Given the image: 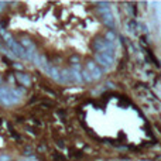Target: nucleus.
<instances>
[{"instance_id":"1","label":"nucleus","mask_w":161,"mask_h":161,"mask_svg":"<svg viewBox=\"0 0 161 161\" xmlns=\"http://www.w3.org/2000/svg\"><path fill=\"white\" fill-rule=\"evenodd\" d=\"M95 59H96V62L99 65H102L103 68H109L114 62V55L109 52H95Z\"/></svg>"},{"instance_id":"2","label":"nucleus","mask_w":161,"mask_h":161,"mask_svg":"<svg viewBox=\"0 0 161 161\" xmlns=\"http://www.w3.org/2000/svg\"><path fill=\"white\" fill-rule=\"evenodd\" d=\"M89 74H91V76H92V79L93 80H99L100 78H102V75H103V72H102V69L99 68V65L95 62V61H92V59H89L88 62H86V68H85Z\"/></svg>"},{"instance_id":"3","label":"nucleus","mask_w":161,"mask_h":161,"mask_svg":"<svg viewBox=\"0 0 161 161\" xmlns=\"http://www.w3.org/2000/svg\"><path fill=\"white\" fill-rule=\"evenodd\" d=\"M9 48L14 52V55L16 57H18V58H23V59H27L26 58V49L21 47V44L16 43V41H13V43L9 45Z\"/></svg>"},{"instance_id":"4","label":"nucleus","mask_w":161,"mask_h":161,"mask_svg":"<svg viewBox=\"0 0 161 161\" xmlns=\"http://www.w3.org/2000/svg\"><path fill=\"white\" fill-rule=\"evenodd\" d=\"M16 78H17V80H18L23 86H26V88H30L32 83L31 76L28 75V74H24V72H16Z\"/></svg>"},{"instance_id":"5","label":"nucleus","mask_w":161,"mask_h":161,"mask_svg":"<svg viewBox=\"0 0 161 161\" xmlns=\"http://www.w3.org/2000/svg\"><path fill=\"white\" fill-rule=\"evenodd\" d=\"M47 74H48L51 78H52L54 80H57V82H62V79H61V71L57 68V66H52V65H49L48 69L45 71Z\"/></svg>"},{"instance_id":"6","label":"nucleus","mask_w":161,"mask_h":161,"mask_svg":"<svg viewBox=\"0 0 161 161\" xmlns=\"http://www.w3.org/2000/svg\"><path fill=\"white\" fill-rule=\"evenodd\" d=\"M102 23L107 28H110L113 31V28H114V18H113V14L112 13H106V14H103L102 16Z\"/></svg>"},{"instance_id":"7","label":"nucleus","mask_w":161,"mask_h":161,"mask_svg":"<svg viewBox=\"0 0 161 161\" xmlns=\"http://www.w3.org/2000/svg\"><path fill=\"white\" fill-rule=\"evenodd\" d=\"M0 37L4 40V43H6V45H7V47H9V45H10V44L14 41V40H13V37H11V34H9V32L6 31L4 28H0Z\"/></svg>"},{"instance_id":"8","label":"nucleus","mask_w":161,"mask_h":161,"mask_svg":"<svg viewBox=\"0 0 161 161\" xmlns=\"http://www.w3.org/2000/svg\"><path fill=\"white\" fill-rule=\"evenodd\" d=\"M71 78H72V82H75V83H82L83 79H82V74H80L79 71H75L71 68Z\"/></svg>"},{"instance_id":"9","label":"nucleus","mask_w":161,"mask_h":161,"mask_svg":"<svg viewBox=\"0 0 161 161\" xmlns=\"http://www.w3.org/2000/svg\"><path fill=\"white\" fill-rule=\"evenodd\" d=\"M105 40H106V41H109V43H113V41H116V34H114V31L109 30V31L106 32V35H105Z\"/></svg>"},{"instance_id":"10","label":"nucleus","mask_w":161,"mask_h":161,"mask_svg":"<svg viewBox=\"0 0 161 161\" xmlns=\"http://www.w3.org/2000/svg\"><path fill=\"white\" fill-rule=\"evenodd\" d=\"M80 74H82V79L85 80V82H92V76H91V74H89V72H88V71L86 69H82L80 71Z\"/></svg>"},{"instance_id":"11","label":"nucleus","mask_w":161,"mask_h":161,"mask_svg":"<svg viewBox=\"0 0 161 161\" xmlns=\"http://www.w3.org/2000/svg\"><path fill=\"white\" fill-rule=\"evenodd\" d=\"M32 45H34V44H32L31 41L28 40V38H23V40H21V47H23V48H24V49L31 48Z\"/></svg>"},{"instance_id":"12","label":"nucleus","mask_w":161,"mask_h":161,"mask_svg":"<svg viewBox=\"0 0 161 161\" xmlns=\"http://www.w3.org/2000/svg\"><path fill=\"white\" fill-rule=\"evenodd\" d=\"M71 62H72V65L79 64V57H78V55H74V57H71Z\"/></svg>"},{"instance_id":"13","label":"nucleus","mask_w":161,"mask_h":161,"mask_svg":"<svg viewBox=\"0 0 161 161\" xmlns=\"http://www.w3.org/2000/svg\"><path fill=\"white\" fill-rule=\"evenodd\" d=\"M129 31H134V28H136V21H134V20H131V21L129 23Z\"/></svg>"},{"instance_id":"14","label":"nucleus","mask_w":161,"mask_h":161,"mask_svg":"<svg viewBox=\"0 0 161 161\" xmlns=\"http://www.w3.org/2000/svg\"><path fill=\"white\" fill-rule=\"evenodd\" d=\"M0 161H10V157L3 154V156H0Z\"/></svg>"},{"instance_id":"15","label":"nucleus","mask_w":161,"mask_h":161,"mask_svg":"<svg viewBox=\"0 0 161 161\" xmlns=\"http://www.w3.org/2000/svg\"><path fill=\"white\" fill-rule=\"evenodd\" d=\"M13 65H14V68H17V69L20 71V72H21V71H23V66H21V65H20V64H13Z\"/></svg>"},{"instance_id":"16","label":"nucleus","mask_w":161,"mask_h":161,"mask_svg":"<svg viewBox=\"0 0 161 161\" xmlns=\"http://www.w3.org/2000/svg\"><path fill=\"white\" fill-rule=\"evenodd\" d=\"M7 23H9V20H3V21H1V26L6 27V26H7Z\"/></svg>"},{"instance_id":"17","label":"nucleus","mask_w":161,"mask_h":161,"mask_svg":"<svg viewBox=\"0 0 161 161\" xmlns=\"http://www.w3.org/2000/svg\"><path fill=\"white\" fill-rule=\"evenodd\" d=\"M3 83V78H1V75H0V85Z\"/></svg>"}]
</instances>
